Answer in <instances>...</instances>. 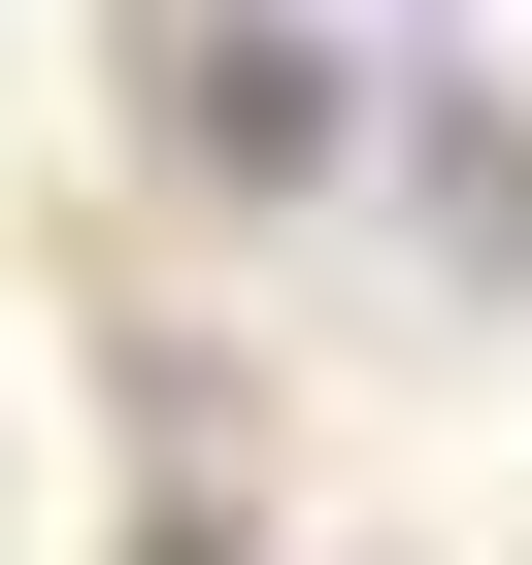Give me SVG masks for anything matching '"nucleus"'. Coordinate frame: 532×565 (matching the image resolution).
<instances>
[{
  "instance_id": "obj_1",
  "label": "nucleus",
  "mask_w": 532,
  "mask_h": 565,
  "mask_svg": "<svg viewBox=\"0 0 532 565\" xmlns=\"http://www.w3.org/2000/svg\"><path fill=\"white\" fill-rule=\"evenodd\" d=\"M167 134H200V167H333V67H300V34H200Z\"/></svg>"
}]
</instances>
